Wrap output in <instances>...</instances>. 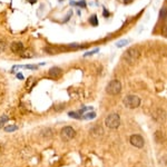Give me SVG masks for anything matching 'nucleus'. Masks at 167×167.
I'll return each instance as SVG.
<instances>
[{"label":"nucleus","mask_w":167,"mask_h":167,"mask_svg":"<svg viewBox=\"0 0 167 167\" xmlns=\"http://www.w3.org/2000/svg\"><path fill=\"white\" fill-rule=\"evenodd\" d=\"M27 1H28L29 3H31V5H33V3H37V0H27Z\"/></svg>","instance_id":"25"},{"label":"nucleus","mask_w":167,"mask_h":167,"mask_svg":"<svg viewBox=\"0 0 167 167\" xmlns=\"http://www.w3.org/2000/svg\"><path fill=\"white\" fill-rule=\"evenodd\" d=\"M127 43H128V41H127L126 39H123V40H119L118 43H116V46L118 47V48H120V47H124V46H126Z\"/></svg>","instance_id":"15"},{"label":"nucleus","mask_w":167,"mask_h":167,"mask_svg":"<svg viewBox=\"0 0 167 167\" xmlns=\"http://www.w3.org/2000/svg\"><path fill=\"white\" fill-rule=\"evenodd\" d=\"M17 129H18V126H16V125H9V126L5 127V132L13 133V132H15V130H17Z\"/></svg>","instance_id":"14"},{"label":"nucleus","mask_w":167,"mask_h":167,"mask_svg":"<svg viewBox=\"0 0 167 167\" xmlns=\"http://www.w3.org/2000/svg\"><path fill=\"white\" fill-rule=\"evenodd\" d=\"M10 49L13 53H18V55H20L23 50H25V47H23V43H20V41H13L10 46Z\"/></svg>","instance_id":"7"},{"label":"nucleus","mask_w":167,"mask_h":167,"mask_svg":"<svg viewBox=\"0 0 167 167\" xmlns=\"http://www.w3.org/2000/svg\"><path fill=\"white\" fill-rule=\"evenodd\" d=\"M63 75V69L59 68V67H53V68L49 69V76L53 77V78H58Z\"/></svg>","instance_id":"8"},{"label":"nucleus","mask_w":167,"mask_h":167,"mask_svg":"<svg viewBox=\"0 0 167 167\" xmlns=\"http://www.w3.org/2000/svg\"><path fill=\"white\" fill-rule=\"evenodd\" d=\"M5 49H6V43L3 40H0V53L5 51Z\"/></svg>","instance_id":"20"},{"label":"nucleus","mask_w":167,"mask_h":167,"mask_svg":"<svg viewBox=\"0 0 167 167\" xmlns=\"http://www.w3.org/2000/svg\"><path fill=\"white\" fill-rule=\"evenodd\" d=\"M122 90V84L119 80H111L110 83L107 85L106 87V91L107 94L109 95H118Z\"/></svg>","instance_id":"4"},{"label":"nucleus","mask_w":167,"mask_h":167,"mask_svg":"<svg viewBox=\"0 0 167 167\" xmlns=\"http://www.w3.org/2000/svg\"><path fill=\"white\" fill-rule=\"evenodd\" d=\"M124 3H126V5H127V3H133V0H124Z\"/></svg>","instance_id":"27"},{"label":"nucleus","mask_w":167,"mask_h":167,"mask_svg":"<svg viewBox=\"0 0 167 167\" xmlns=\"http://www.w3.org/2000/svg\"><path fill=\"white\" fill-rule=\"evenodd\" d=\"M20 56L23 57V58H31V57H33V53L31 50H27V49H25V50L20 53Z\"/></svg>","instance_id":"10"},{"label":"nucleus","mask_w":167,"mask_h":167,"mask_svg":"<svg viewBox=\"0 0 167 167\" xmlns=\"http://www.w3.org/2000/svg\"><path fill=\"white\" fill-rule=\"evenodd\" d=\"M75 136H76V132H75V129H73V127L66 126V127H63V128L61 129L60 137H61L63 140H65V142L71 140Z\"/></svg>","instance_id":"5"},{"label":"nucleus","mask_w":167,"mask_h":167,"mask_svg":"<svg viewBox=\"0 0 167 167\" xmlns=\"http://www.w3.org/2000/svg\"><path fill=\"white\" fill-rule=\"evenodd\" d=\"M25 68L27 69H31V70H36V69L38 68V67L36 66V65H26V66H23Z\"/></svg>","instance_id":"19"},{"label":"nucleus","mask_w":167,"mask_h":167,"mask_svg":"<svg viewBox=\"0 0 167 167\" xmlns=\"http://www.w3.org/2000/svg\"><path fill=\"white\" fill-rule=\"evenodd\" d=\"M105 125L110 129L117 128L120 125V117H119V115L116 114V113L108 115L106 117V119H105Z\"/></svg>","instance_id":"3"},{"label":"nucleus","mask_w":167,"mask_h":167,"mask_svg":"<svg viewBox=\"0 0 167 167\" xmlns=\"http://www.w3.org/2000/svg\"><path fill=\"white\" fill-rule=\"evenodd\" d=\"M103 132H104V130H103V128H101L100 126L93 127L90 130L91 135H94V136H100V135H103Z\"/></svg>","instance_id":"9"},{"label":"nucleus","mask_w":167,"mask_h":167,"mask_svg":"<svg viewBox=\"0 0 167 167\" xmlns=\"http://www.w3.org/2000/svg\"><path fill=\"white\" fill-rule=\"evenodd\" d=\"M96 117V114H95L94 111H91V113H88V114H86L85 116H84V118L85 119H93Z\"/></svg>","instance_id":"16"},{"label":"nucleus","mask_w":167,"mask_h":167,"mask_svg":"<svg viewBox=\"0 0 167 167\" xmlns=\"http://www.w3.org/2000/svg\"><path fill=\"white\" fill-rule=\"evenodd\" d=\"M47 53H56V50L55 49H53V48H46L45 49Z\"/></svg>","instance_id":"22"},{"label":"nucleus","mask_w":167,"mask_h":167,"mask_svg":"<svg viewBox=\"0 0 167 167\" xmlns=\"http://www.w3.org/2000/svg\"><path fill=\"white\" fill-rule=\"evenodd\" d=\"M17 78H19V79H23V73H17Z\"/></svg>","instance_id":"26"},{"label":"nucleus","mask_w":167,"mask_h":167,"mask_svg":"<svg viewBox=\"0 0 167 167\" xmlns=\"http://www.w3.org/2000/svg\"><path fill=\"white\" fill-rule=\"evenodd\" d=\"M130 144L134 147H137V148H142L145 144L144 138L140 135H132L130 136Z\"/></svg>","instance_id":"6"},{"label":"nucleus","mask_w":167,"mask_h":167,"mask_svg":"<svg viewBox=\"0 0 167 167\" xmlns=\"http://www.w3.org/2000/svg\"><path fill=\"white\" fill-rule=\"evenodd\" d=\"M6 122H8V117L6 116V115H3V116L0 117V127H3V124H5Z\"/></svg>","instance_id":"17"},{"label":"nucleus","mask_w":167,"mask_h":167,"mask_svg":"<svg viewBox=\"0 0 167 167\" xmlns=\"http://www.w3.org/2000/svg\"><path fill=\"white\" fill-rule=\"evenodd\" d=\"M68 115H69V117H73V118H80V115H78L77 113H75V111H70Z\"/></svg>","instance_id":"18"},{"label":"nucleus","mask_w":167,"mask_h":167,"mask_svg":"<svg viewBox=\"0 0 167 167\" xmlns=\"http://www.w3.org/2000/svg\"><path fill=\"white\" fill-rule=\"evenodd\" d=\"M89 23L93 26H98V18H97L96 15H93L89 18Z\"/></svg>","instance_id":"13"},{"label":"nucleus","mask_w":167,"mask_h":167,"mask_svg":"<svg viewBox=\"0 0 167 167\" xmlns=\"http://www.w3.org/2000/svg\"><path fill=\"white\" fill-rule=\"evenodd\" d=\"M59 1H61V0H59Z\"/></svg>","instance_id":"28"},{"label":"nucleus","mask_w":167,"mask_h":167,"mask_svg":"<svg viewBox=\"0 0 167 167\" xmlns=\"http://www.w3.org/2000/svg\"><path fill=\"white\" fill-rule=\"evenodd\" d=\"M159 17H160V19H166L167 18V5H164L162 9H160Z\"/></svg>","instance_id":"11"},{"label":"nucleus","mask_w":167,"mask_h":167,"mask_svg":"<svg viewBox=\"0 0 167 167\" xmlns=\"http://www.w3.org/2000/svg\"><path fill=\"white\" fill-rule=\"evenodd\" d=\"M163 35L167 38V26H165V27L163 28Z\"/></svg>","instance_id":"23"},{"label":"nucleus","mask_w":167,"mask_h":167,"mask_svg":"<svg viewBox=\"0 0 167 167\" xmlns=\"http://www.w3.org/2000/svg\"><path fill=\"white\" fill-rule=\"evenodd\" d=\"M98 51H99V49H98V48H96V49H94V50H93V51H90V53H85V57H88V56L94 55V53H98Z\"/></svg>","instance_id":"21"},{"label":"nucleus","mask_w":167,"mask_h":167,"mask_svg":"<svg viewBox=\"0 0 167 167\" xmlns=\"http://www.w3.org/2000/svg\"><path fill=\"white\" fill-rule=\"evenodd\" d=\"M139 56H140V51H139L138 49L137 48H129L125 51L123 58H124V60L126 61L128 65H133V63H135L137 60H138Z\"/></svg>","instance_id":"1"},{"label":"nucleus","mask_w":167,"mask_h":167,"mask_svg":"<svg viewBox=\"0 0 167 167\" xmlns=\"http://www.w3.org/2000/svg\"><path fill=\"white\" fill-rule=\"evenodd\" d=\"M104 17H109V13L106 10V8H104Z\"/></svg>","instance_id":"24"},{"label":"nucleus","mask_w":167,"mask_h":167,"mask_svg":"<svg viewBox=\"0 0 167 167\" xmlns=\"http://www.w3.org/2000/svg\"><path fill=\"white\" fill-rule=\"evenodd\" d=\"M70 5L71 6H79V7H81V8L87 7L86 1H85V0H81V1H78V3H76V1H70Z\"/></svg>","instance_id":"12"},{"label":"nucleus","mask_w":167,"mask_h":167,"mask_svg":"<svg viewBox=\"0 0 167 167\" xmlns=\"http://www.w3.org/2000/svg\"><path fill=\"white\" fill-rule=\"evenodd\" d=\"M123 104L129 109H134L140 105V98L136 95H128L123 99Z\"/></svg>","instance_id":"2"}]
</instances>
